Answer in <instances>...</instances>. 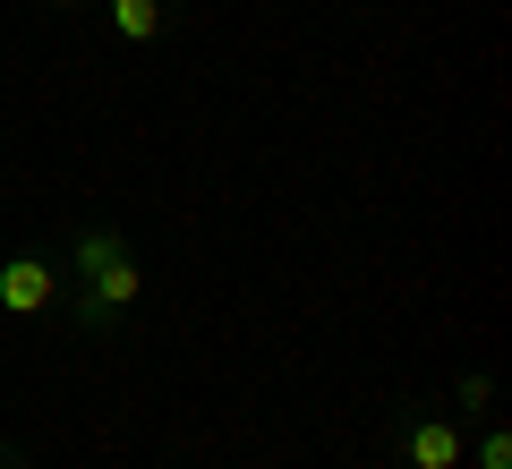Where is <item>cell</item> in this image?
<instances>
[{"instance_id": "1", "label": "cell", "mask_w": 512, "mask_h": 469, "mask_svg": "<svg viewBox=\"0 0 512 469\" xmlns=\"http://www.w3.org/2000/svg\"><path fill=\"white\" fill-rule=\"evenodd\" d=\"M60 273H69L60 299H69V316L94 333V342H111V333L128 325V307L146 299V265H137V248H128L111 222H86V231L69 239V265Z\"/></svg>"}, {"instance_id": "2", "label": "cell", "mask_w": 512, "mask_h": 469, "mask_svg": "<svg viewBox=\"0 0 512 469\" xmlns=\"http://www.w3.org/2000/svg\"><path fill=\"white\" fill-rule=\"evenodd\" d=\"M60 290H69V273L52 256H9L0 265V307L9 316H43V307H60Z\"/></svg>"}, {"instance_id": "3", "label": "cell", "mask_w": 512, "mask_h": 469, "mask_svg": "<svg viewBox=\"0 0 512 469\" xmlns=\"http://www.w3.org/2000/svg\"><path fill=\"white\" fill-rule=\"evenodd\" d=\"M402 461H410V469H461V418L410 410V418H402Z\"/></svg>"}, {"instance_id": "4", "label": "cell", "mask_w": 512, "mask_h": 469, "mask_svg": "<svg viewBox=\"0 0 512 469\" xmlns=\"http://www.w3.org/2000/svg\"><path fill=\"white\" fill-rule=\"evenodd\" d=\"M103 18L120 43H154L163 35V0H103Z\"/></svg>"}, {"instance_id": "5", "label": "cell", "mask_w": 512, "mask_h": 469, "mask_svg": "<svg viewBox=\"0 0 512 469\" xmlns=\"http://www.w3.org/2000/svg\"><path fill=\"white\" fill-rule=\"evenodd\" d=\"M453 401H461V418H487V401H495V384H487V376H478V367H470V376L453 384Z\"/></svg>"}, {"instance_id": "6", "label": "cell", "mask_w": 512, "mask_h": 469, "mask_svg": "<svg viewBox=\"0 0 512 469\" xmlns=\"http://www.w3.org/2000/svg\"><path fill=\"white\" fill-rule=\"evenodd\" d=\"M478 469H512V435L495 427V418H487V435H478Z\"/></svg>"}, {"instance_id": "7", "label": "cell", "mask_w": 512, "mask_h": 469, "mask_svg": "<svg viewBox=\"0 0 512 469\" xmlns=\"http://www.w3.org/2000/svg\"><path fill=\"white\" fill-rule=\"evenodd\" d=\"M0 469H18V452H9V444H0Z\"/></svg>"}, {"instance_id": "8", "label": "cell", "mask_w": 512, "mask_h": 469, "mask_svg": "<svg viewBox=\"0 0 512 469\" xmlns=\"http://www.w3.org/2000/svg\"><path fill=\"white\" fill-rule=\"evenodd\" d=\"M52 9H86V0H52Z\"/></svg>"}]
</instances>
